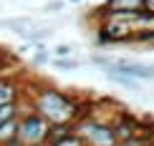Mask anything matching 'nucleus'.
Here are the masks:
<instances>
[{
	"label": "nucleus",
	"instance_id": "5",
	"mask_svg": "<svg viewBox=\"0 0 154 146\" xmlns=\"http://www.w3.org/2000/svg\"><path fill=\"white\" fill-rule=\"evenodd\" d=\"M15 131H18V126H15V121H5V124H0V141H5V139H15Z\"/></svg>",
	"mask_w": 154,
	"mask_h": 146
},
{
	"label": "nucleus",
	"instance_id": "8",
	"mask_svg": "<svg viewBox=\"0 0 154 146\" xmlns=\"http://www.w3.org/2000/svg\"><path fill=\"white\" fill-rule=\"evenodd\" d=\"M13 116H15V106H13V103H3V106H0V124L10 121Z\"/></svg>",
	"mask_w": 154,
	"mask_h": 146
},
{
	"label": "nucleus",
	"instance_id": "4",
	"mask_svg": "<svg viewBox=\"0 0 154 146\" xmlns=\"http://www.w3.org/2000/svg\"><path fill=\"white\" fill-rule=\"evenodd\" d=\"M144 5V0H109V10L114 13H134Z\"/></svg>",
	"mask_w": 154,
	"mask_h": 146
},
{
	"label": "nucleus",
	"instance_id": "7",
	"mask_svg": "<svg viewBox=\"0 0 154 146\" xmlns=\"http://www.w3.org/2000/svg\"><path fill=\"white\" fill-rule=\"evenodd\" d=\"M56 139H58V141H56L53 146H81V144H83L79 136H71V139H68L63 131H58V134H56Z\"/></svg>",
	"mask_w": 154,
	"mask_h": 146
},
{
	"label": "nucleus",
	"instance_id": "1",
	"mask_svg": "<svg viewBox=\"0 0 154 146\" xmlns=\"http://www.w3.org/2000/svg\"><path fill=\"white\" fill-rule=\"evenodd\" d=\"M38 113L41 118H46L48 124H66L76 116V106L68 98H63L56 91H43L38 96Z\"/></svg>",
	"mask_w": 154,
	"mask_h": 146
},
{
	"label": "nucleus",
	"instance_id": "2",
	"mask_svg": "<svg viewBox=\"0 0 154 146\" xmlns=\"http://www.w3.org/2000/svg\"><path fill=\"white\" fill-rule=\"evenodd\" d=\"M15 136L20 139L23 144H38V141H43V139L48 136V121L46 118H25V121L18 126V131H15Z\"/></svg>",
	"mask_w": 154,
	"mask_h": 146
},
{
	"label": "nucleus",
	"instance_id": "9",
	"mask_svg": "<svg viewBox=\"0 0 154 146\" xmlns=\"http://www.w3.org/2000/svg\"><path fill=\"white\" fill-rule=\"evenodd\" d=\"M146 3H149V5H154V0H146Z\"/></svg>",
	"mask_w": 154,
	"mask_h": 146
},
{
	"label": "nucleus",
	"instance_id": "3",
	"mask_svg": "<svg viewBox=\"0 0 154 146\" xmlns=\"http://www.w3.org/2000/svg\"><path fill=\"white\" fill-rule=\"evenodd\" d=\"M79 139L81 141H88L94 146H114V131L106 129L101 124H83L79 129Z\"/></svg>",
	"mask_w": 154,
	"mask_h": 146
},
{
	"label": "nucleus",
	"instance_id": "6",
	"mask_svg": "<svg viewBox=\"0 0 154 146\" xmlns=\"http://www.w3.org/2000/svg\"><path fill=\"white\" fill-rule=\"evenodd\" d=\"M15 101V88L8 83H0V106L3 103H13Z\"/></svg>",
	"mask_w": 154,
	"mask_h": 146
}]
</instances>
